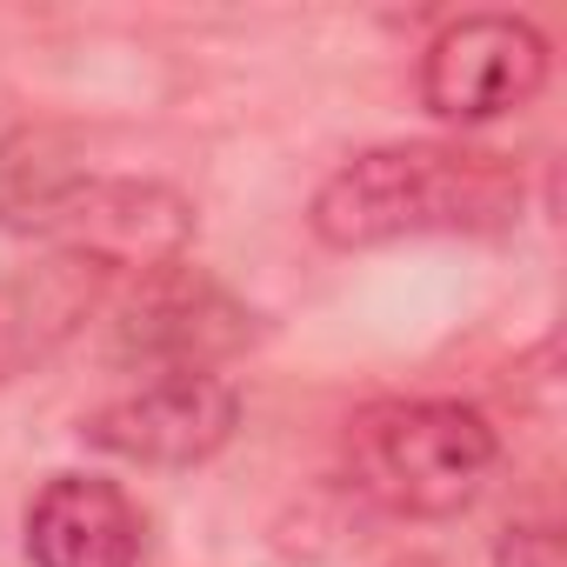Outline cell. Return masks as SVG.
<instances>
[{"label":"cell","instance_id":"277c9868","mask_svg":"<svg viewBox=\"0 0 567 567\" xmlns=\"http://www.w3.org/2000/svg\"><path fill=\"white\" fill-rule=\"evenodd\" d=\"M547 87V41L514 14H467L441 28L421 54V101L434 121L474 127L527 107Z\"/></svg>","mask_w":567,"mask_h":567},{"label":"cell","instance_id":"7a4b0ae2","mask_svg":"<svg viewBox=\"0 0 567 567\" xmlns=\"http://www.w3.org/2000/svg\"><path fill=\"white\" fill-rule=\"evenodd\" d=\"M494 461L501 441L467 401H374L348 421V481L408 520L461 514Z\"/></svg>","mask_w":567,"mask_h":567},{"label":"cell","instance_id":"6da1fadb","mask_svg":"<svg viewBox=\"0 0 567 567\" xmlns=\"http://www.w3.org/2000/svg\"><path fill=\"white\" fill-rule=\"evenodd\" d=\"M520 220V167L461 141H394L334 167L308 207L328 247H388L421 234H501Z\"/></svg>","mask_w":567,"mask_h":567},{"label":"cell","instance_id":"ba28073f","mask_svg":"<svg viewBox=\"0 0 567 567\" xmlns=\"http://www.w3.org/2000/svg\"><path fill=\"white\" fill-rule=\"evenodd\" d=\"M107 288H114V274L101 260L74 254V247H61V254L0 280V381L28 374L61 341H74L81 321L107 301Z\"/></svg>","mask_w":567,"mask_h":567},{"label":"cell","instance_id":"9c48e42d","mask_svg":"<svg viewBox=\"0 0 567 567\" xmlns=\"http://www.w3.org/2000/svg\"><path fill=\"white\" fill-rule=\"evenodd\" d=\"M87 187L94 174L68 127L34 121L0 134V227L8 234H61V220Z\"/></svg>","mask_w":567,"mask_h":567},{"label":"cell","instance_id":"52a82bcc","mask_svg":"<svg viewBox=\"0 0 567 567\" xmlns=\"http://www.w3.org/2000/svg\"><path fill=\"white\" fill-rule=\"evenodd\" d=\"M147 520L127 487L101 474H54L28 507V560L34 567H141Z\"/></svg>","mask_w":567,"mask_h":567},{"label":"cell","instance_id":"8992f818","mask_svg":"<svg viewBox=\"0 0 567 567\" xmlns=\"http://www.w3.org/2000/svg\"><path fill=\"white\" fill-rule=\"evenodd\" d=\"M68 247L107 274H161L194 240V207L161 181H94L61 220Z\"/></svg>","mask_w":567,"mask_h":567},{"label":"cell","instance_id":"3957f363","mask_svg":"<svg viewBox=\"0 0 567 567\" xmlns=\"http://www.w3.org/2000/svg\"><path fill=\"white\" fill-rule=\"evenodd\" d=\"M254 341V315L194 267H161L147 274L134 301L114 321V354L147 368V374H220Z\"/></svg>","mask_w":567,"mask_h":567},{"label":"cell","instance_id":"5b68a950","mask_svg":"<svg viewBox=\"0 0 567 567\" xmlns=\"http://www.w3.org/2000/svg\"><path fill=\"white\" fill-rule=\"evenodd\" d=\"M240 427V394L227 374H147L141 388L101 401L81 434L101 454L141 461V467H194L220 454Z\"/></svg>","mask_w":567,"mask_h":567},{"label":"cell","instance_id":"30bf717a","mask_svg":"<svg viewBox=\"0 0 567 567\" xmlns=\"http://www.w3.org/2000/svg\"><path fill=\"white\" fill-rule=\"evenodd\" d=\"M494 567H567V554H560V534L534 520V527H507L501 534Z\"/></svg>","mask_w":567,"mask_h":567}]
</instances>
